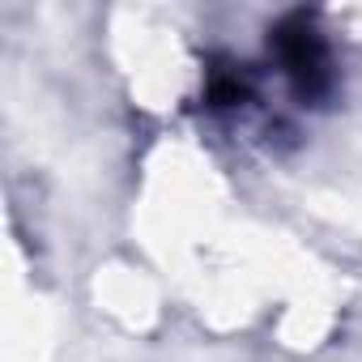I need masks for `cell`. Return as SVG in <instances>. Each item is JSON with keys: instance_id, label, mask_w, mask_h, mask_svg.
<instances>
[{"instance_id": "obj_1", "label": "cell", "mask_w": 362, "mask_h": 362, "mask_svg": "<svg viewBox=\"0 0 362 362\" xmlns=\"http://www.w3.org/2000/svg\"><path fill=\"white\" fill-rule=\"evenodd\" d=\"M277 56L294 81V90L303 98H320L328 90V52L320 43V35L311 30L307 18H290L281 30H277Z\"/></svg>"}]
</instances>
